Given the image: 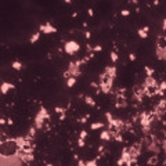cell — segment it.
<instances>
[{
    "mask_svg": "<svg viewBox=\"0 0 166 166\" xmlns=\"http://www.w3.org/2000/svg\"><path fill=\"white\" fill-rule=\"evenodd\" d=\"M120 14H122L123 17H127L130 14V11L129 10H122V11H120Z\"/></svg>",
    "mask_w": 166,
    "mask_h": 166,
    "instance_id": "30",
    "label": "cell"
},
{
    "mask_svg": "<svg viewBox=\"0 0 166 166\" xmlns=\"http://www.w3.org/2000/svg\"><path fill=\"white\" fill-rule=\"evenodd\" d=\"M162 148H163V151L166 152V140H162Z\"/></svg>",
    "mask_w": 166,
    "mask_h": 166,
    "instance_id": "35",
    "label": "cell"
},
{
    "mask_svg": "<svg viewBox=\"0 0 166 166\" xmlns=\"http://www.w3.org/2000/svg\"><path fill=\"white\" fill-rule=\"evenodd\" d=\"M158 89L162 90V91H165V90H166V82H165V80H161V82L158 83Z\"/></svg>",
    "mask_w": 166,
    "mask_h": 166,
    "instance_id": "23",
    "label": "cell"
},
{
    "mask_svg": "<svg viewBox=\"0 0 166 166\" xmlns=\"http://www.w3.org/2000/svg\"><path fill=\"white\" fill-rule=\"evenodd\" d=\"M56 112H57L58 115H62V114H67V109L61 108V107H56Z\"/></svg>",
    "mask_w": 166,
    "mask_h": 166,
    "instance_id": "25",
    "label": "cell"
},
{
    "mask_svg": "<svg viewBox=\"0 0 166 166\" xmlns=\"http://www.w3.org/2000/svg\"><path fill=\"white\" fill-rule=\"evenodd\" d=\"M87 119H89V116L86 115V116H84V118H82V119L79 120V122H80V123H86V120H87Z\"/></svg>",
    "mask_w": 166,
    "mask_h": 166,
    "instance_id": "33",
    "label": "cell"
},
{
    "mask_svg": "<svg viewBox=\"0 0 166 166\" xmlns=\"http://www.w3.org/2000/svg\"><path fill=\"white\" fill-rule=\"evenodd\" d=\"M144 69H145V72H147V76H152L154 75V69L152 68H150V67H144Z\"/></svg>",
    "mask_w": 166,
    "mask_h": 166,
    "instance_id": "24",
    "label": "cell"
},
{
    "mask_svg": "<svg viewBox=\"0 0 166 166\" xmlns=\"http://www.w3.org/2000/svg\"><path fill=\"white\" fill-rule=\"evenodd\" d=\"M163 166H166V159H165V161H163Z\"/></svg>",
    "mask_w": 166,
    "mask_h": 166,
    "instance_id": "41",
    "label": "cell"
},
{
    "mask_svg": "<svg viewBox=\"0 0 166 166\" xmlns=\"http://www.w3.org/2000/svg\"><path fill=\"white\" fill-rule=\"evenodd\" d=\"M111 61H112V62H116V61H118V54H116L115 51L111 53Z\"/></svg>",
    "mask_w": 166,
    "mask_h": 166,
    "instance_id": "26",
    "label": "cell"
},
{
    "mask_svg": "<svg viewBox=\"0 0 166 166\" xmlns=\"http://www.w3.org/2000/svg\"><path fill=\"white\" fill-rule=\"evenodd\" d=\"M78 166H86V162L84 161H78Z\"/></svg>",
    "mask_w": 166,
    "mask_h": 166,
    "instance_id": "36",
    "label": "cell"
},
{
    "mask_svg": "<svg viewBox=\"0 0 166 166\" xmlns=\"http://www.w3.org/2000/svg\"><path fill=\"white\" fill-rule=\"evenodd\" d=\"M11 67H13V69H15V71H20V69H22V64L20 61H14L11 64Z\"/></svg>",
    "mask_w": 166,
    "mask_h": 166,
    "instance_id": "19",
    "label": "cell"
},
{
    "mask_svg": "<svg viewBox=\"0 0 166 166\" xmlns=\"http://www.w3.org/2000/svg\"><path fill=\"white\" fill-rule=\"evenodd\" d=\"M1 93L3 94H6V93H8V91H10V90H13V89H14V84H13V83H8V82H3L1 83Z\"/></svg>",
    "mask_w": 166,
    "mask_h": 166,
    "instance_id": "13",
    "label": "cell"
},
{
    "mask_svg": "<svg viewBox=\"0 0 166 166\" xmlns=\"http://www.w3.org/2000/svg\"><path fill=\"white\" fill-rule=\"evenodd\" d=\"M162 133H163V140H166V127L163 129V132H162Z\"/></svg>",
    "mask_w": 166,
    "mask_h": 166,
    "instance_id": "39",
    "label": "cell"
},
{
    "mask_svg": "<svg viewBox=\"0 0 166 166\" xmlns=\"http://www.w3.org/2000/svg\"><path fill=\"white\" fill-rule=\"evenodd\" d=\"M148 31H150V28H148V26L140 28V29H139V36L143 37V39H145V37L148 36Z\"/></svg>",
    "mask_w": 166,
    "mask_h": 166,
    "instance_id": "15",
    "label": "cell"
},
{
    "mask_svg": "<svg viewBox=\"0 0 166 166\" xmlns=\"http://www.w3.org/2000/svg\"><path fill=\"white\" fill-rule=\"evenodd\" d=\"M148 166H156L158 165V155H152L148 158Z\"/></svg>",
    "mask_w": 166,
    "mask_h": 166,
    "instance_id": "16",
    "label": "cell"
},
{
    "mask_svg": "<svg viewBox=\"0 0 166 166\" xmlns=\"http://www.w3.org/2000/svg\"><path fill=\"white\" fill-rule=\"evenodd\" d=\"M87 13H89V15H90V17H93V15H94V11L91 10V8H89V11H87Z\"/></svg>",
    "mask_w": 166,
    "mask_h": 166,
    "instance_id": "37",
    "label": "cell"
},
{
    "mask_svg": "<svg viewBox=\"0 0 166 166\" xmlns=\"http://www.w3.org/2000/svg\"><path fill=\"white\" fill-rule=\"evenodd\" d=\"M0 123H1V124L6 123V119H4V118H1V119H0Z\"/></svg>",
    "mask_w": 166,
    "mask_h": 166,
    "instance_id": "40",
    "label": "cell"
},
{
    "mask_svg": "<svg viewBox=\"0 0 166 166\" xmlns=\"http://www.w3.org/2000/svg\"><path fill=\"white\" fill-rule=\"evenodd\" d=\"M64 49H65L67 54H71V56H72V54H75V53H78L79 50H80V46H79L76 42L71 40V42H67V43H65Z\"/></svg>",
    "mask_w": 166,
    "mask_h": 166,
    "instance_id": "5",
    "label": "cell"
},
{
    "mask_svg": "<svg viewBox=\"0 0 166 166\" xmlns=\"http://www.w3.org/2000/svg\"><path fill=\"white\" fill-rule=\"evenodd\" d=\"M101 127H104V123H103V122H94V123H91V129H93V130L101 129Z\"/></svg>",
    "mask_w": 166,
    "mask_h": 166,
    "instance_id": "22",
    "label": "cell"
},
{
    "mask_svg": "<svg viewBox=\"0 0 166 166\" xmlns=\"http://www.w3.org/2000/svg\"><path fill=\"white\" fill-rule=\"evenodd\" d=\"M78 145H79V147H84V140H83V139H79V140H78Z\"/></svg>",
    "mask_w": 166,
    "mask_h": 166,
    "instance_id": "31",
    "label": "cell"
},
{
    "mask_svg": "<svg viewBox=\"0 0 166 166\" xmlns=\"http://www.w3.org/2000/svg\"><path fill=\"white\" fill-rule=\"evenodd\" d=\"M140 154H141V143H134L132 147H129V155L132 156L133 163L137 162V158H139Z\"/></svg>",
    "mask_w": 166,
    "mask_h": 166,
    "instance_id": "4",
    "label": "cell"
},
{
    "mask_svg": "<svg viewBox=\"0 0 166 166\" xmlns=\"http://www.w3.org/2000/svg\"><path fill=\"white\" fill-rule=\"evenodd\" d=\"M40 33H42V32H36V33H33V35L31 36V39H29V40H31V43H35V42L39 40V37H40Z\"/></svg>",
    "mask_w": 166,
    "mask_h": 166,
    "instance_id": "21",
    "label": "cell"
},
{
    "mask_svg": "<svg viewBox=\"0 0 166 166\" xmlns=\"http://www.w3.org/2000/svg\"><path fill=\"white\" fill-rule=\"evenodd\" d=\"M165 40H166V35H165Z\"/></svg>",
    "mask_w": 166,
    "mask_h": 166,
    "instance_id": "42",
    "label": "cell"
},
{
    "mask_svg": "<svg viewBox=\"0 0 166 166\" xmlns=\"http://www.w3.org/2000/svg\"><path fill=\"white\" fill-rule=\"evenodd\" d=\"M20 145L17 144L15 139H8L7 141L1 143L0 145V152H1V158H13V156H17L18 151H20Z\"/></svg>",
    "mask_w": 166,
    "mask_h": 166,
    "instance_id": "1",
    "label": "cell"
},
{
    "mask_svg": "<svg viewBox=\"0 0 166 166\" xmlns=\"http://www.w3.org/2000/svg\"><path fill=\"white\" fill-rule=\"evenodd\" d=\"M156 114V116L159 118V119H162L163 116L166 115V101L165 100H161L159 103L156 104V107H155V111H154Z\"/></svg>",
    "mask_w": 166,
    "mask_h": 166,
    "instance_id": "6",
    "label": "cell"
},
{
    "mask_svg": "<svg viewBox=\"0 0 166 166\" xmlns=\"http://www.w3.org/2000/svg\"><path fill=\"white\" fill-rule=\"evenodd\" d=\"M101 50H103V46H100V44L93 47V51H101Z\"/></svg>",
    "mask_w": 166,
    "mask_h": 166,
    "instance_id": "29",
    "label": "cell"
},
{
    "mask_svg": "<svg viewBox=\"0 0 166 166\" xmlns=\"http://www.w3.org/2000/svg\"><path fill=\"white\" fill-rule=\"evenodd\" d=\"M86 137H87V132H86V130H82V132H80V136H79V139H83V140H84Z\"/></svg>",
    "mask_w": 166,
    "mask_h": 166,
    "instance_id": "28",
    "label": "cell"
},
{
    "mask_svg": "<svg viewBox=\"0 0 166 166\" xmlns=\"http://www.w3.org/2000/svg\"><path fill=\"white\" fill-rule=\"evenodd\" d=\"M145 96V89H144V84H141V86H136L134 89H133V97H134L139 103H140L141 100H143V97Z\"/></svg>",
    "mask_w": 166,
    "mask_h": 166,
    "instance_id": "7",
    "label": "cell"
},
{
    "mask_svg": "<svg viewBox=\"0 0 166 166\" xmlns=\"http://www.w3.org/2000/svg\"><path fill=\"white\" fill-rule=\"evenodd\" d=\"M115 105L116 108H124L127 105V100H126V96H116V100H115Z\"/></svg>",
    "mask_w": 166,
    "mask_h": 166,
    "instance_id": "9",
    "label": "cell"
},
{
    "mask_svg": "<svg viewBox=\"0 0 166 166\" xmlns=\"http://www.w3.org/2000/svg\"><path fill=\"white\" fill-rule=\"evenodd\" d=\"M129 60H130V61H134V60H136V56L133 54V53H132V54H129Z\"/></svg>",
    "mask_w": 166,
    "mask_h": 166,
    "instance_id": "34",
    "label": "cell"
},
{
    "mask_svg": "<svg viewBox=\"0 0 166 166\" xmlns=\"http://www.w3.org/2000/svg\"><path fill=\"white\" fill-rule=\"evenodd\" d=\"M86 166H97V159H91V161L86 162Z\"/></svg>",
    "mask_w": 166,
    "mask_h": 166,
    "instance_id": "27",
    "label": "cell"
},
{
    "mask_svg": "<svg viewBox=\"0 0 166 166\" xmlns=\"http://www.w3.org/2000/svg\"><path fill=\"white\" fill-rule=\"evenodd\" d=\"M144 89L147 97H154L156 94V90H158V83L156 84H144Z\"/></svg>",
    "mask_w": 166,
    "mask_h": 166,
    "instance_id": "8",
    "label": "cell"
},
{
    "mask_svg": "<svg viewBox=\"0 0 166 166\" xmlns=\"http://www.w3.org/2000/svg\"><path fill=\"white\" fill-rule=\"evenodd\" d=\"M100 139L103 141H111L112 140V137H111V133H109L108 130H104L101 132V134H100Z\"/></svg>",
    "mask_w": 166,
    "mask_h": 166,
    "instance_id": "14",
    "label": "cell"
},
{
    "mask_svg": "<svg viewBox=\"0 0 166 166\" xmlns=\"http://www.w3.org/2000/svg\"><path fill=\"white\" fill-rule=\"evenodd\" d=\"M156 50H166L165 35H159L156 37Z\"/></svg>",
    "mask_w": 166,
    "mask_h": 166,
    "instance_id": "10",
    "label": "cell"
},
{
    "mask_svg": "<svg viewBox=\"0 0 166 166\" xmlns=\"http://www.w3.org/2000/svg\"><path fill=\"white\" fill-rule=\"evenodd\" d=\"M49 123H50V114L44 107H42L39 114L35 116V127L36 129H49Z\"/></svg>",
    "mask_w": 166,
    "mask_h": 166,
    "instance_id": "2",
    "label": "cell"
},
{
    "mask_svg": "<svg viewBox=\"0 0 166 166\" xmlns=\"http://www.w3.org/2000/svg\"><path fill=\"white\" fill-rule=\"evenodd\" d=\"M162 29H163V31L166 32V18L163 21H162Z\"/></svg>",
    "mask_w": 166,
    "mask_h": 166,
    "instance_id": "32",
    "label": "cell"
},
{
    "mask_svg": "<svg viewBox=\"0 0 166 166\" xmlns=\"http://www.w3.org/2000/svg\"><path fill=\"white\" fill-rule=\"evenodd\" d=\"M84 36H86V37H87V39H90V36H91V33H90V32H86V33H84Z\"/></svg>",
    "mask_w": 166,
    "mask_h": 166,
    "instance_id": "38",
    "label": "cell"
},
{
    "mask_svg": "<svg viewBox=\"0 0 166 166\" xmlns=\"http://www.w3.org/2000/svg\"><path fill=\"white\" fill-rule=\"evenodd\" d=\"M40 32H44V33H54L56 32V28L50 24V22H44L40 25Z\"/></svg>",
    "mask_w": 166,
    "mask_h": 166,
    "instance_id": "11",
    "label": "cell"
},
{
    "mask_svg": "<svg viewBox=\"0 0 166 166\" xmlns=\"http://www.w3.org/2000/svg\"><path fill=\"white\" fill-rule=\"evenodd\" d=\"M76 79L78 78H69V79H67V86L68 87H73V86H75V83H76Z\"/></svg>",
    "mask_w": 166,
    "mask_h": 166,
    "instance_id": "18",
    "label": "cell"
},
{
    "mask_svg": "<svg viewBox=\"0 0 166 166\" xmlns=\"http://www.w3.org/2000/svg\"><path fill=\"white\" fill-rule=\"evenodd\" d=\"M20 159L24 162V163H31V162H33L35 156H33V152H26L25 155H22Z\"/></svg>",
    "mask_w": 166,
    "mask_h": 166,
    "instance_id": "12",
    "label": "cell"
},
{
    "mask_svg": "<svg viewBox=\"0 0 166 166\" xmlns=\"http://www.w3.org/2000/svg\"><path fill=\"white\" fill-rule=\"evenodd\" d=\"M36 127H31V129H29V133H28V136H26V137H28V139H31V140H33V139H35V136H36Z\"/></svg>",
    "mask_w": 166,
    "mask_h": 166,
    "instance_id": "17",
    "label": "cell"
},
{
    "mask_svg": "<svg viewBox=\"0 0 166 166\" xmlns=\"http://www.w3.org/2000/svg\"><path fill=\"white\" fill-rule=\"evenodd\" d=\"M84 101H86V104H89L90 107H96V101H94L91 97H89V96H86L84 97Z\"/></svg>",
    "mask_w": 166,
    "mask_h": 166,
    "instance_id": "20",
    "label": "cell"
},
{
    "mask_svg": "<svg viewBox=\"0 0 166 166\" xmlns=\"http://www.w3.org/2000/svg\"><path fill=\"white\" fill-rule=\"evenodd\" d=\"M122 165H126V166L133 165V159H132V156L129 155V147L123 148V151H122V156H120L119 161H118V166H122Z\"/></svg>",
    "mask_w": 166,
    "mask_h": 166,
    "instance_id": "3",
    "label": "cell"
}]
</instances>
